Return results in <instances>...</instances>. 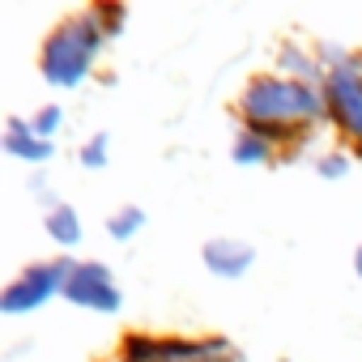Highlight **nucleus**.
Segmentation results:
<instances>
[{"label": "nucleus", "mask_w": 362, "mask_h": 362, "mask_svg": "<svg viewBox=\"0 0 362 362\" xmlns=\"http://www.w3.org/2000/svg\"><path fill=\"white\" fill-rule=\"evenodd\" d=\"M324 111V98L307 81H281V77H256L243 94V115L260 136H277L294 124H311Z\"/></svg>", "instance_id": "f257e3e1"}, {"label": "nucleus", "mask_w": 362, "mask_h": 362, "mask_svg": "<svg viewBox=\"0 0 362 362\" xmlns=\"http://www.w3.org/2000/svg\"><path fill=\"white\" fill-rule=\"evenodd\" d=\"M201 256H205V269L214 277H243L256 260L252 243H239V239H209Z\"/></svg>", "instance_id": "0eeeda50"}, {"label": "nucleus", "mask_w": 362, "mask_h": 362, "mask_svg": "<svg viewBox=\"0 0 362 362\" xmlns=\"http://www.w3.org/2000/svg\"><path fill=\"white\" fill-rule=\"evenodd\" d=\"M60 119H64V115H60V107H43V111L35 115V124H30V128H35V132H39V136L47 141V136H52V132L60 128Z\"/></svg>", "instance_id": "f8f14e48"}, {"label": "nucleus", "mask_w": 362, "mask_h": 362, "mask_svg": "<svg viewBox=\"0 0 362 362\" xmlns=\"http://www.w3.org/2000/svg\"><path fill=\"white\" fill-rule=\"evenodd\" d=\"M141 226H145V214H141L136 205H128V209H119V214H115V218L107 222V230H111V239H119V243H124V239H132V235H136Z\"/></svg>", "instance_id": "9b49d317"}, {"label": "nucleus", "mask_w": 362, "mask_h": 362, "mask_svg": "<svg viewBox=\"0 0 362 362\" xmlns=\"http://www.w3.org/2000/svg\"><path fill=\"white\" fill-rule=\"evenodd\" d=\"M286 64H290V69H294L298 77H315V64H311V60H303V56H298L294 47H286Z\"/></svg>", "instance_id": "4468645a"}, {"label": "nucleus", "mask_w": 362, "mask_h": 362, "mask_svg": "<svg viewBox=\"0 0 362 362\" xmlns=\"http://www.w3.org/2000/svg\"><path fill=\"white\" fill-rule=\"evenodd\" d=\"M230 158L239 162V166H252V162H264L269 158V136H260L256 128H247L239 141H235V149H230Z\"/></svg>", "instance_id": "9d476101"}, {"label": "nucleus", "mask_w": 362, "mask_h": 362, "mask_svg": "<svg viewBox=\"0 0 362 362\" xmlns=\"http://www.w3.org/2000/svg\"><path fill=\"white\" fill-rule=\"evenodd\" d=\"M47 235H52L56 243L73 247V243H81V218H77L69 205H56V209L47 214Z\"/></svg>", "instance_id": "1a4fd4ad"}, {"label": "nucleus", "mask_w": 362, "mask_h": 362, "mask_svg": "<svg viewBox=\"0 0 362 362\" xmlns=\"http://www.w3.org/2000/svg\"><path fill=\"white\" fill-rule=\"evenodd\" d=\"M81 162H86V166H107V136H103V132L81 149Z\"/></svg>", "instance_id": "ddd939ff"}, {"label": "nucleus", "mask_w": 362, "mask_h": 362, "mask_svg": "<svg viewBox=\"0 0 362 362\" xmlns=\"http://www.w3.org/2000/svg\"><path fill=\"white\" fill-rule=\"evenodd\" d=\"M345 166H349V162L332 153V158H324V162H320V175H324V179H337V175H345Z\"/></svg>", "instance_id": "2eb2a0df"}, {"label": "nucleus", "mask_w": 362, "mask_h": 362, "mask_svg": "<svg viewBox=\"0 0 362 362\" xmlns=\"http://www.w3.org/2000/svg\"><path fill=\"white\" fill-rule=\"evenodd\" d=\"M5 149L13 153V158H22V162H47L52 158V141H43L30 124H22V119H9L5 124Z\"/></svg>", "instance_id": "6e6552de"}, {"label": "nucleus", "mask_w": 362, "mask_h": 362, "mask_svg": "<svg viewBox=\"0 0 362 362\" xmlns=\"http://www.w3.org/2000/svg\"><path fill=\"white\" fill-rule=\"evenodd\" d=\"M64 298L73 307H86V311H115L119 307V290H115L107 264H73L69 281H64Z\"/></svg>", "instance_id": "39448f33"}, {"label": "nucleus", "mask_w": 362, "mask_h": 362, "mask_svg": "<svg viewBox=\"0 0 362 362\" xmlns=\"http://www.w3.org/2000/svg\"><path fill=\"white\" fill-rule=\"evenodd\" d=\"M69 269L73 264H35V269H26L5 294H0V311H5V315H22V311L43 307L56 290H64Z\"/></svg>", "instance_id": "7ed1b4c3"}, {"label": "nucleus", "mask_w": 362, "mask_h": 362, "mask_svg": "<svg viewBox=\"0 0 362 362\" xmlns=\"http://www.w3.org/2000/svg\"><path fill=\"white\" fill-rule=\"evenodd\" d=\"M328 107H332L337 124H341L354 141H362V69L337 64V69L328 73Z\"/></svg>", "instance_id": "423d86ee"}, {"label": "nucleus", "mask_w": 362, "mask_h": 362, "mask_svg": "<svg viewBox=\"0 0 362 362\" xmlns=\"http://www.w3.org/2000/svg\"><path fill=\"white\" fill-rule=\"evenodd\" d=\"M98 47H103V26L94 22V13L64 22L43 47V77L52 86H77L90 73Z\"/></svg>", "instance_id": "f03ea898"}, {"label": "nucleus", "mask_w": 362, "mask_h": 362, "mask_svg": "<svg viewBox=\"0 0 362 362\" xmlns=\"http://www.w3.org/2000/svg\"><path fill=\"white\" fill-rule=\"evenodd\" d=\"M354 273H358V281H362V247L354 252Z\"/></svg>", "instance_id": "dca6fc26"}, {"label": "nucleus", "mask_w": 362, "mask_h": 362, "mask_svg": "<svg viewBox=\"0 0 362 362\" xmlns=\"http://www.w3.org/2000/svg\"><path fill=\"white\" fill-rule=\"evenodd\" d=\"M226 354L222 341H158V337H128V362H218Z\"/></svg>", "instance_id": "20e7f679"}]
</instances>
